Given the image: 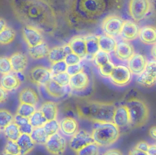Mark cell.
Masks as SVG:
<instances>
[{
    "mask_svg": "<svg viewBox=\"0 0 156 155\" xmlns=\"http://www.w3.org/2000/svg\"><path fill=\"white\" fill-rule=\"evenodd\" d=\"M16 142L20 149V155L29 154L34 149L35 143L32 139L30 134H21Z\"/></svg>",
    "mask_w": 156,
    "mask_h": 155,
    "instance_id": "obj_26",
    "label": "cell"
},
{
    "mask_svg": "<svg viewBox=\"0 0 156 155\" xmlns=\"http://www.w3.org/2000/svg\"><path fill=\"white\" fill-rule=\"evenodd\" d=\"M139 38L142 43L146 44H156V29L154 27L147 26L140 30Z\"/></svg>",
    "mask_w": 156,
    "mask_h": 155,
    "instance_id": "obj_25",
    "label": "cell"
},
{
    "mask_svg": "<svg viewBox=\"0 0 156 155\" xmlns=\"http://www.w3.org/2000/svg\"><path fill=\"white\" fill-rule=\"evenodd\" d=\"M147 64L146 57L140 53L134 54L128 61V67L131 72L139 75L145 69Z\"/></svg>",
    "mask_w": 156,
    "mask_h": 155,
    "instance_id": "obj_15",
    "label": "cell"
},
{
    "mask_svg": "<svg viewBox=\"0 0 156 155\" xmlns=\"http://www.w3.org/2000/svg\"><path fill=\"white\" fill-rule=\"evenodd\" d=\"M4 151L15 155H20V149L16 141L8 140L4 146Z\"/></svg>",
    "mask_w": 156,
    "mask_h": 155,
    "instance_id": "obj_44",
    "label": "cell"
},
{
    "mask_svg": "<svg viewBox=\"0 0 156 155\" xmlns=\"http://www.w3.org/2000/svg\"><path fill=\"white\" fill-rule=\"evenodd\" d=\"M82 70H83L82 66L80 63H79V64H76L68 66L66 72L70 76H73V75H74L83 71Z\"/></svg>",
    "mask_w": 156,
    "mask_h": 155,
    "instance_id": "obj_47",
    "label": "cell"
},
{
    "mask_svg": "<svg viewBox=\"0 0 156 155\" xmlns=\"http://www.w3.org/2000/svg\"><path fill=\"white\" fill-rule=\"evenodd\" d=\"M76 155H99V145L92 142L76 151Z\"/></svg>",
    "mask_w": 156,
    "mask_h": 155,
    "instance_id": "obj_37",
    "label": "cell"
},
{
    "mask_svg": "<svg viewBox=\"0 0 156 155\" xmlns=\"http://www.w3.org/2000/svg\"><path fill=\"white\" fill-rule=\"evenodd\" d=\"M92 142H94V140L91 134L82 129L72 136L69 141V146L72 150L76 152Z\"/></svg>",
    "mask_w": 156,
    "mask_h": 155,
    "instance_id": "obj_11",
    "label": "cell"
},
{
    "mask_svg": "<svg viewBox=\"0 0 156 155\" xmlns=\"http://www.w3.org/2000/svg\"><path fill=\"white\" fill-rule=\"evenodd\" d=\"M36 111L35 106L24 103H20L16 111V114L21 116L29 118Z\"/></svg>",
    "mask_w": 156,
    "mask_h": 155,
    "instance_id": "obj_36",
    "label": "cell"
},
{
    "mask_svg": "<svg viewBox=\"0 0 156 155\" xmlns=\"http://www.w3.org/2000/svg\"><path fill=\"white\" fill-rule=\"evenodd\" d=\"M49 50L50 49L47 44L42 42L34 47H29L28 51L30 57L35 60H38L48 56Z\"/></svg>",
    "mask_w": 156,
    "mask_h": 155,
    "instance_id": "obj_29",
    "label": "cell"
},
{
    "mask_svg": "<svg viewBox=\"0 0 156 155\" xmlns=\"http://www.w3.org/2000/svg\"><path fill=\"white\" fill-rule=\"evenodd\" d=\"M87 55L94 58V55L100 50L98 36L88 35L85 37Z\"/></svg>",
    "mask_w": 156,
    "mask_h": 155,
    "instance_id": "obj_31",
    "label": "cell"
},
{
    "mask_svg": "<svg viewBox=\"0 0 156 155\" xmlns=\"http://www.w3.org/2000/svg\"><path fill=\"white\" fill-rule=\"evenodd\" d=\"M102 155H123L122 152L118 149H110L103 153Z\"/></svg>",
    "mask_w": 156,
    "mask_h": 155,
    "instance_id": "obj_53",
    "label": "cell"
},
{
    "mask_svg": "<svg viewBox=\"0 0 156 155\" xmlns=\"http://www.w3.org/2000/svg\"><path fill=\"white\" fill-rule=\"evenodd\" d=\"M12 69L10 58L5 57H1L0 58V72L3 75L10 74Z\"/></svg>",
    "mask_w": 156,
    "mask_h": 155,
    "instance_id": "obj_41",
    "label": "cell"
},
{
    "mask_svg": "<svg viewBox=\"0 0 156 155\" xmlns=\"http://www.w3.org/2000/svg\"><path fill=\"white\" fill-rule=\"evenodd\" d=\"M136 82L147 88L153 86L156 84V61L147 63L144 71L138 75Z\"/></svg>",
    "mask_w": 156,
    "mask_h": 155,
    "instance_id": "obj_10",
    "label": "cell"
},
{
    "mask_svg": "<svg viewBox=\"0 0 156 155\" xmlns=\"http://www.w3.org/2000/svg\"><path fill=\"white\" fill-rule=\"evenodd\" d=\"M89 83V78L87 74L82 71L74 75L71 76L69 86L72 90L83 91L85 89Z\"/></svg>",
    "mask_w": 156,
    "mask_h": 155,
    "instance_id": "obj_16",
    "label": "cell"
},
{
    "mask_svg": "<svg viewBox=\"0 0 156 155\" xmlns=\"http://www.w3.org/2000/svg\"><path fill=\"white\" fill-rule=\"evenodd\" d=\"M147 153L148 155H156V145L155 143L149 145Z\"/></svg>",
    "mask_w": 156,
    "mask_h": 155,
    "instance_id": "obj_55",
    "label": "cell"
},
{
    "mask_svg": "<svg viewBox=\"0 0 156 155\" xmlns=\"http://www.w3.org/2000/svg\"><path fill=\"white\" fill-rule=\"evenodd\" d=\"M115 52L116 57L121 61H129L134 55L133 46L126 41L118 43Z\"/></svg>",
    "mask_w": 156,
    "mask_h": 155,
    "instance_id": "obj_18",
    "label": "cell"
},
{
    "mask_svg": "<svg viewBox=\"0 0 156 155\" xmlns=\"http://www.w3.org/2000/svg\"><path fill=\"white\" fill-rule=\"evenodd\" d=\"M1 155H15V154H11V153H9L7 152H5V151H3L2 154Z\"/></svg>",
    "mask_w": 156,
    "mask_h": 155,
    "instance_id": "obj_59",
    "label": "cell"
},
{
    "mask_svg": "<svg viewBox=\"0 0 156 155\" xmlns=\"http://www.w3.org/2000/svg\"><path fill=\"white\" fill-rule=\"evenodd\" d=\"M124 21L121 18L112 15L106 17L102 22V29L105 34L114 37L121 34Z\"/></svg>",
    "mask_w": 156,
    "mask_h": 155,
    "instance_id": "obj_7",
    "label": "cell"
},
{
    "mask_svg": "<svg viewBox=\"0 0 156 155\" xmlns=\"http://www.w3.org/2000/svg\"><path fill=\"white\" fill-rule=\"evenodd\" d=\"M20 128V130L21 131V134H30L34 129L33 126H32V125L29 123L19 127Z\"/></svg>",
    "mask_w": 156,
    "mask_h": 155,
    "instance_id": "obj_49",
    "label": "cell"
},
{
    "mask_svg": "<svg viewBox=\"0 0 156 155\" xmlns=\"http://www.w3.org/2000/svg\"><path fill=\"white\" fill-rule=\"evenodd\" d=\"M13 122L19 126H22L28 123H29V119L27 117L21 116L18 114H16L14 117Z\"/></svg>",
    "mask_w": 156,
    "mask_h": 155,
    "instance_id": "obj_48",
    "label": "cell"
},
{
    "mask_svg": "<svg viewBox=\"0 0 156 155\" xmlns=\"http://www.w3.org/2000/svg\"><path fill=\"white\" fill-rule=\"evenodd\" d=\"M67 67H68V64H66L65 60L54 63H52L51 68L52 75H57L60 73L66 72Z\"/></svg>",
    "mask_w": 156,
    "mask_h": 155,
    "instance_id": "obj_42",
    "label": "cell"
},
{
    "mask_svg": "<svg viewBox=\"0 0 156 155\" xmlns=\"http://www.w3.org/2000/svg\"><path fill=\"white\" fill-rule=\"evenodd\" d=\"M23 35L29 47H34L43 42L41 31L31 26H24L23 27Z\"/></svg>",
    "mask_w": 156,
    "mask_h": 155,
    "instance_id": "obj_13",
    "label": "cell"
},
{
    "mask_svg": "<svg viewBox=\"0 0 156 155\" xmlns=\"http://www.w3.org/2000/svg\"><path fill=\"white\" fill-rule=\"evenodd\" d=\"M19 100L20 103L35 106L38 102V96L34 89L30 88H26L20 91L19 94Z\"/></svg>",
    "mask_w": 156,
    "mask_h": 155,
    "instance_id": "obj_27",
    "label": "cell"
},
{
    "mask_svg": "<svg viewBox=\"0 0 156 155\" xmlns=\"http://www.w3.org/2000/svg\"><path fill=\"white\" fill-rule=\"evenodd\" d=\"M149 145H150L146 141H140L136 143L135 147L140 150L147 152Z\"/></svg>",
    "mask_w": 156,
    "mask_h": 155,
    "instance_id": "obj_50",
    "label": "cell"
},
{
    "mask_svg": "<svg viewBox=\"0 0 156 155\" xmlns=\"http://www.w3.org/2000/svg\"><path fill=\"white\" fill-rule=\"evenodd\" d=\"M5 27H7L5 21L4 19L1 18V19H0V31L3 30Z\"/></svg>",
    "mask_w": 156,
    "mask_h": 155,
    "instance_id": "obj_57",
    "label": "cell"
},
{
    "mask_svg": "<svg viewBox=\"0 0 156 155\" xmlns=\"http://www.w3.org/2000/svg\"><path fill=\"white\" fill-rule=\"evenodd\" d=\"M31 81L37 85H45L52 77L51 70L43 66H36L32 68L29 74Z\"/></svg>",
    "mask_w": 156,
    "mask_h": 155,
    "instance_id": "obj_12",
    "label": "cell"
},
{
    "mask_svg": "<svg viewBox=\"0 0 156 155\" xmlns=\"http://www.w3.org/2000/svg\"><path fill=\"white\" fill-rule=\"evenodd\" d=\"M13 71L17 72H22L27 67V58L21 52H15L10 57Z\"/></svg>",
    "mask_w": 156,
    "mask_h": 155,
    "instance_id": "obj_22",
    "label": "cell"
},
{
    "mask_svg": "<svg viewBox=\"0 0 156 155\" xmlns=\"http://www.w3.org/2000/svg\"><path fill=\"white\" fill-rule=\"evenodd\" d=\"M8 97V94L7 91L3 89L2 87L0 88V102L1 103H2L5 102Z\"/></svg>",
    "mask_w": 156,
    "mask_h": 155,
    "instance_id": "obj_51",
    "label": "cell"
},
{
    "mask_svg": "<svg viewBox=\"0 0 156 155\" xmlns=\"http://www.w3.org/2000/svg\"><path fill=\"white\" fill-rule=\"evenodd\" d=\"M70 77L71 76L66 72H65L52 75V79L63 86H67L69 84Z\"/></svg>",
    "mask_w": 156,
    "mask_h": 155,
    "instance_id": "obj_43",
    "label": "cell"
},
{
    "mask_svg": "<svg viewBox=\"0 0 156 155\" xmlns=\"http://www.w3.org/2000/svg\"><path fill=\"white\" fill-rule=\"evenodd\" d=\"M149 134L150 137L156 140V126H152L149 130Z\"/></svg>",
    "mask_w": 156,
    "mask_h": 155,
    "instance_id": "obj_56",
    "label": "cell"
},
{
    "mask_svg": "<svg viewBox=\"0 0 156 155\" xmlns=\"http://www.w3.org/2000/svg\"><path fill=\"white\" fill-rule=\"evenodd\" d=\"M2 130L4 136L8 140L16 141L21 134L19 126L14 122L8 125Z\"/></svg>",
    "mask_w": 156,
    "mask_h": 155,
    "instance_id": "obj_33",
    "label": "cell"
},
{
    "mask_svg": "<svg viewBox=\"0 0 156 155\" xmlns=\"http://www.w3.org/2000/svg\"><path fill=\"white\" fill-rule=\"evenodd\" d=\"M151 10V0H130L129 11L130 15L135 21L145 18Z\"/></svg>",
    "mask_w": 156,
    "mask_h": 155,
    "instance_id": "obj_6",
    "label": "cell"
},
{
    "mask_svg": "<svg viewBox=\"0 0 156 155\" xmlns=\"http://www.w3.org/2000/svg\"><path fill=\"white\" fill-rule=\"evenodd\" d=\"M128 155H148L147 152L140 150L135 147L133 148L132 150H130L129 152Z\"/></svg>",
    "mask_w": 156,
    "mask_h": 155,
    "instance_id": "obj_52",
    "label": "cell"
},
{
    "mask_svg": "<svg viewBox=\"0 0 156 155\" xmlns=\"http://www.w3.org/2000/svg\"><path fill=\"white\" fill-rule=\"evenodd\" d=\"M151 55L153 57V58L156 60V44H154V46L152 48Z\"/></svg>",
    "mask_w": 156,
    "mask_h": 155,
    "instance_id": "obj_58",
    "label": "cell"
},
{
    "mask_svg": "<svg viewBox=\"0 0 156 155\" xmlns=\"http://www.w3.org/2000/svg\"><path fill=\"white\" fill-rule=\"evenodd\" d=\"M125 0H65L64 20L72 30L90 31L106 17L119 12Z\"/></svg>",
    "mask_w": 156,
    "mask_h": 155,
    "instance_id": "obj_1",
    "label": "cell"
},
{
    "mask_svg": "<svg viewBox=\"0 0 156 155\" xmlns=\"http://www.w3.org/2000/svg\"><path fill=\"white\" fill-rule=\"evenodd\" d=\"M115 66L114 64L110 61L108 63L99 67V71L101 75L105 77H110Z\"/></svg>",
    "mask_w": 156,
    "mask_h": 155,
    "instance_id": "obj_45",
    "label": "cell"
},
{
    "mask_svg": "<svg viewBox=\"0 0 156 155\" xmlns=\"http://www.w3.org/2000/svg\"><path fill=\"white\" fill-rule=\"evenodd\" d=\"M95 64L99 67H101L110 61L108 53L100 50L94 57Z\"/></svg>",
    "mask_w": 156,
    "mask_h": 155,
    "instance_id": "obj_39",
    "label": "cell"
},
{
    "mask_svg": "<svg viewBox=\"0 0 156 155\" xmlns=\"http://www.w3.org/2000/svg\"><path fill=\"white\" fill-rule=\"evenodd\" d=\"M113 122L119 128H124L130 125V115L128 108L125 105L116 108Z\"/></svg>",
    "mask_w": 156,
    "mask_h": 155,
    "instance_id": "obj_14",
    "label": "cell"
},
{
    "mask_svg": "<svg viewBox=\"0 0 156 155\" xmlns=\"http://www.w3.org/2000/svg\"><path fill=\"white\" fill-rule=\"evenodd\" d=\"M44 88L47 93L54 98L62 97L67 92L66 86H63L59 84L52 79L44 85Z\"/></svg>",
    "mask_w": 156,
    "mask_h": 155,
    "instance_id": "obj_24",
    "label": "cell"
},
{
    "mask_svg": "<svg viewBox=\"0 0 156 155\" xmlns=\"http://www.w3.org/2000/svg\"><path fill=\"white\" fill-rule=\"evenodd\" d=\"M140 30L137 24L132 21H126L124 22L121 35L127 41H132L139 36Z\"/></svg>",
    "mask_w": 156,
    "mask_h": 155,
    "instance_id": "obj_19",
    "label": "cell"
},
{
    "mask_svg": "<svg viewBox=\"0 0 156 155\" xmlns=\"http://www.w3.org/2000/svg\"><path fill=\"white\" fill-rule=\"evenodd\" d=\"M94 142L101 146H108L117 141L119 128L113 122L96 123L91 133Z\"/></svg>",
    "mask_w": 156,
    "mask_h": 155,
    "instance_id": "obj_4",
    "label": "cell"
},
{
    "mask_svg": "<svg viewBox=\"0 0 156 155\" xmlns=\"http://www.w3.org/2000/svg\"><path fill=\"white\" fill-rule=\"evenodd\" d=\"M30 136L34 142L39 145H45L49 137L43 126L34 128Z\"/></svg>",
    "mask_w": 156,
    "mask_h": 155,
    "instance_id": "obj_32",
    "label": "cell"
},
{
    "mask_svg": "<svg viewBox=\"0 0 156 155\" xmlns=\"http://www.w3.org/2000/svg\"><path fill=\"white\" fill-rule=\"evenodd\" d=\"M132 74L129 67L118 65L115 66L110 78L113 84L119 86H124L131 81Z\"/></svg>",
    "mask_w": 156,
    "mask_h": 155,
    "instance_id": "obj_8",
    "label": "cell"
},
{
    "mask_svg": "<svg viewBox=\"0 0 156 155\" xmlns=\"http://www.w3.org/2000/svg\"><path fill=\"white\" fill-rule=\"evenodd\" d=\"M116 109L112 103L88 102L78 108V113L82 117L96 123L113 122Z\"/></svg>",
    "mask_w": 156,
    "mask_h": 155,
    "instance_id": "obj_3",
    "label": "cell"
},
{
    "mask_svg": "<svg viewBox=\"0 0 156 155\" xmlns=\"http://www.w3.org/2000/svg\"><path fill=\"white\" fill-rule=\"evenodd\" d=\"M14 117L12 114L6 109L0 110V127L2 130L5 126L13 122Z\"/></svg>",
    "mask_w": 156,
    "mask_h": 155,
    "instance_id": "obj_38",
    "label": "cell"
},
{
    "mask_svg": "<svg viewBox=\"0 0 156 155\" xmlns=\"http://www.w3.org/2000/svg\"><path fill=\"white\" fill-rule=\"evenodd\" d=\"M151 2L153 19L156 24V0H151Z\"/></svg>",
    "mask_w": 156,
    "mask_h": 155,
    "instance_id": "obj_54",
    "label": "cell"
},
{
    "mask_svg": "<svg viewBox=\"0 0 156 155\" xmlns=\"http://www.w3.org/2000/svg\"><path fill=\"white\" fill-rule=\"evenodd\" d=\"M29 119L30 123L34 128L43 126L48 121L40 110L35 111Z\"/></svg>",
    "mask_w": 156,
    "mask_h": 155,
    "instance_id": "obj_35",
    "label": "cell"
},
{
    "mask_svg": "<svg viewBox=\"0 0 156 155\" xmlns=\"http://www.w3.org/2000/svg\"><path fill=\"white\" fill-rule=\"evenodd\" d=\"M124 105L129 110L131 128H139L147 123L149 117V111L147 104L143 100L133 98L128 100Z\"/></svg>",
    "mask_w": 156,
    "mask_h": 155,
    "instance_id": "obj_5",
    "label": "cell"
},
{
    "mask_svg": "<svg viewBox=\"0 0 156 155\" xmlns=\"http://www.w3.org/2000/svg\"><path fill=\"white\" fill-rule=\"evenodd\" d=\"M15 38V32L10 27H5L0 31V43L2 45L11 43Z\"/></svg>",
    "mask_w": 156,
    "mask_h": 155,
    "instance_id": "obj_34",
    "label": "cell"
},
{
    "mask_svg": "<svg viewBox=\"0 0 156 155\" xmlns=\"http://www.w3.org/2000/svg\"><path fill=\"white\" fill-rule=\"evenodd\" d=\"M46 150L52 155H62L66 148V140L58 133L50 136L44 145Z\"/></svg>",
    "mask_w": 156,
    "mask_h": 155,
    "instance_id": "obj_9",
    "label": "cell"
},
{
    "mask_svg": "<svg viewBox=\"0 0 156 155\" xmlns=\"http://www.w3.org/2000/svg\"><path fill=\"white\" fill-rule=\"evenodd\" d=\"M73 52L68 44L63 46H57L50 49L48 55L49 60L52 63L65 60L66 56Z\"/></svg>",
    "mask_w": 156,
    "mask_h": 155,
    "instance_id": "obj_17",
    "label": "cell"
},
{
    "mask_svg": "<svg viewBox=\"0 0 156 155\" xmlns=\"http://www.w3.org/2000/svg\"><path fill=\"white\" fill-rule=\"evenodd\" d=\"M59 125L61 131L66 136H73L78 131V123L75 119L71 117L63 118Z\"/></svg>",
    "mask_w": 156,
    "mask_h": 155,
    "instance_id": "obj_21",
    "label": "cell"
},
{
    "mask_svg": "<svg viewBox=\"0 0 156 155\" xmlns=\"http://www.w3.org/2000/svg\"><path fill=\"white\" fill-rule=\"evenodd\" d=\"M40 111L42 112L48 121L55 120L58 114V108L53 102H46L43 103Z\"/></svg>",
    "mask_w": 156,
    "mask_h": 155,
    "instance_id": "obj_30",
    "label": "cell"
},
{
    "mask_svg": "<svg viewBox=\"0 0 156 155\" xmlns=\"http://www.w3.org/2000/svg\"><path fill=\"white\" fill-rule=\"evenodd\" d=\"M98 40L100 50L108 53L115 50L117 43L113 37L105 34L98 36Z\"/></svg>",
    "mask_w": 156,
    "mask_h": 155,
    "instance_id": "obj_28",
    "label": "cell"
},
{
    "mask_svg": "<svg viewBox=\"0 0 156 155\" xmlns=\"http://www.w3.org/2000/svg\"><path fill=\"white\" fill-rule=\"evenodd\" d=\"M16 18L25 26H33L47 34L58 27L55 9L49 0H10Z\"/></svg>",
    "mask_w": 156,
    "mask_h": 155,
    "instance_id": "obj_2",
    "label": "cell"
},
{
    "mask_svg": "<svg viewBox=\"0 0 156 155\" xmlns=\"http://www.w3.org/2000/svg\"><path fill=\"white\" fill-rule=\"evenodd\" d=\"M43 128L47 134L50 136L58 133V129H60V125L58 122L55 119L47 121L43 126Z\"/></svg>",
    "mask_w": 156,
    "mask_h": 155,
    "instance_id": "obj_40",
    "label": "cell"
},
{
    "mask_svg": "<svg viewBox=\"0 0 156 155\" xmlns=\"http://www.w3.org/2000/svg\"><path fill=\"white\" fill-rule=\"evenodd\" d=\"M21 84L19 78L12 74L3 75L1 79V87L7 91H13L16 90Z\"/></svg>",
    "mask_w": 156,
    "mask_h": 155,
    "instance_id": "obj_23",
    "label": "cell"
},
{
    "mask_svg": "<svg viewBox=\"0 0 156 155\" xmlns=\"http://www.w3.org/2000/svg\"><path fill=\"white\" fill-rule=\"evenodd\" d=\"M80 60L81 58L79 55L73 52L69 53L65 59V61L68 64V66L79 64L80 63Z\"/></svg>",
    "mask_w": 156,
    "mask_h": 155,
    "instance_id": "obj_46",
    "label": "cell"
},
{
    "mask_svg": "<svg viewBox=\"0 0 156 155\" xmlns=\"http://www.w3.org/2000/svg\"><path fill=\"white\" fill-rule=\"evenodd\" d=\"M68 45L72 52L79 55L81 58L87 55L85 38L81 36L74 37L69 41Z\"/></svg>",
    "mask_w": 156,
    "mask_h": 155,
    "instance_id": "obj_20",
    "label": "cell"
}]
</instances>
